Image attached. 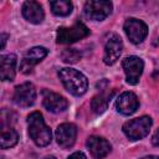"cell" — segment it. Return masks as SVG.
<instances>
[{
  "label": "cell",
  "mask_w": 159,
  "mask_h": 159,
  "mask_svg": "<svg viewBox=\"0 0 159 159\" xmlns=\"http://www.w3.org/2000/svg\"><path fill=\"white\" fill-rule=\"evenodd\" d=\"M29 124V134L34 143L39 147H46L51 142V129L46 125L43 117L40 112H32L27 117Z\"/></svg>",
  "instance_id": "6da1fadb"
},
{
  "label": "cell",
  "mask_w": 159,
  "mask_h": 159,
  "mask_svg": "<svg viewBox=\"0 0 159 159\" xmlns=\"http://www.w3.org/2000/svg\"><path fill=\"white\" fill-rule=\"evenodd\" d=\"M58 77L63 83L65 88L73 96H82L86 93L88 82L83 73L75 68L65 67L58 71Z\"/></svg>",
  "instance_id": "7a4b0ae2"
},
{
  "label": "cell",
  "mask_w": 159,
  "mask_h": 159,
  "mask_svg": "<svg viewBox=\"0 0 159 159\" xmlns=\"http://www.w3.org/2000/svg\"><path fill=\"white\" fill-rule=\"evenodd\" d=\"M152 124V118L148 116H143L125 122L123 124V132L130 140H139L149 133Z\"/></svg>",
  "instance_id": "3957f363"
},
{
  "label": "cell",
  "mask_w": 159,
  "mask_h": 159,
  "mask_svg": "<svg viewBox=\"0 0 159 159\" xmlns=\"http://www.w3.org/2000/svg\"><path fill=\"white\" fill-rule=\"evenodd\" d=\"M89 35L88 27L82 22H76L71 27H60L57 30V43H72Z\"/></svg>",
  "instance_id": "277c9868"
},
{
  "label": "cell",
  "mask_w": 159,
  "mask_h": 159,
  "mask_svg": "<svg viewBox=\"0 0 159 159\" xmlns=\"http://www.w3.org/2000/svg\"><path fill=\"white\" fill-rule=\"evenodd\" d=\"M84 15L94 21L104 20L112 11V2L104 0H89L84 4Z\"/></svg>",
  "instance_id": "5b68a950"
},
{
  "label": "cell",
  "mask_w": 159,
  "mask_h": 159,
  "mask_svg": "<svg viewBox=\"0 0 159 159\" xmlns=\"http://www.w3.org/2000/svg\"><path fill=\"white\" fill-rule=\"evenodd\" d=\"M122 66L127 77V82L129 84H137L143 73V68H144L143 60L137 56H129L123 60Z\"/></svg>",
  "instance_id": "8992f818"
},
{
  "label": "cell",
  "mask_w": 159,
  "mask_h": 159,
  "mask_svg": "<svg viewBox=\"0 0 159 159\" xmlns=\"http://www.w3.org/2000/svg\"><path fill=\"white\" fill-rule=\"evenodd\" d=\"M36 99V89L35 86L30 82H25L17 86L14 91L12 101L19 107H30L35 103Z\"/></svg>",
  "instance_id": "52a82bcc"
},
{
  "label": "cell",
  "mask_w": 159,
  "mask_h": 159,
  "mask_svg": "<svg viewBox=\"0 0 159 159\" xmlns=\"http://www.w3.org/2000/svg\"><path fill=\"white\" fill-rule=\"evenodd\" d=\"M124 31L133 43H140L148 35L147 25L142 20L134 17H130L124 22Z\"/></svg>",
  "instance_id": "ba28073f"
},
{
  "label": "cell",
  "mask_w": 159,
  "mask_h": 159,
  "mask_svg": "<svg viewBox=\"0 0 159 159\" xmlns=\"http://www.w3.org/2000/svg\"><path fill=\"white\" fill-rule=\"evenodd\" d=\"M76 137H77V128L73 123H62L56 129L57 144L63 149L71 148L76 142Z\"/></svg>",
  "instance_id": "9c48e42d"
},
{
  "label": "cell",
  "mask_w": 159,
  "mask_h": 159,
  "mask_svg": "<svg viewBox=\"0 0 159 159\" xmlns=\"http://www.w3.org/2000/svg\"><path fill=\"white\" fill-rule=\"evenodd\" d=\"M122 48H123V45H122L120 37L116 34H112L108 37V40L106 42V46H104L103 62L108 66L116 63L117 60L119 58L120 53H122Z\"/></svg>",
  "instance_id": "30bf717a"
},
{
  "label": "cell",
  "mask_w": 159,
  "mask_h": 159,
  "mask_svg": "<svg viewBox=\"0 0 159 159\" xmlns=\"http://www.w3.org/2000/svg\"><path fill=\"white\" fill-rule=\"evenodd\" d=\"M42 104L47 111L52 113L63 112L68 107V102L65 97L60 96L58 93L47 91V89L42 91Z\"/></svg>",
  "instance_id": "8fae6325"
},
{
  "label": "cell",
  "mask_w": 159,
  "mask_h": 159,
  "mask_svg": "<svg viewBox=\"0 0 159 159\" xmlns=\"http://www.w3.org/2000/svg\"><path fill=\"white\" fill-rule=\"evenodd\" d=\"M47 48L42 47V46H36V47H32L30 48L25 55H24V58L21 61V71L24 73H29L31 72L32 67L35 65H37L42 58H45L47 56Z\"/></svg>",
  "instance_id": "7c38bea8"
},
{
  "label": "cell",
  "mask_w": 159,
  "mask_h": 159,
  "mask_svg": "<svg viewBox=\"0 0 159 159\" xmlns=\"http://www.w3.org/2000/svg\"><path fill=\"white\" fill-rule=\"evenodd\" d=\"M138 107H139V101L133 92H123L116 102L117 111L124 116L133 114L138 109Z\"/></svg>",
  "instance_id": "4fadbf2b"
},
{
  "label": "cell",
  "mask_w": 159,
  "mask_h": 159,
  "mask_svg": "<svg viewBox=\"0 0 159 159\" xmlns=\"http://www.w3.org/2000/svg\"><path fill=\"white\" fill-rule=\"evenodd\" d=\"M87 147H88L91 154L97 159H102L106 155H108L111 152V148H112L108 140H106L102 137H97V135H92L88 138Z\"/></svg>",
  "instance_id": "5bb4252c"
},
{
  "label": "cell",
  "mask_w": 159,
  "mask_h": 159,
  "mask_svg": "<svg viewBox=\"0 0 159 159\" xmlns=\"http://www.w3.org/2000/svg\"><path fill=\"white\" fill-rule=\"evenodd\" d=\"M22 15L31 24H40L45 17L42 6L36 1H25L22 5Z\"/></svg>",
  "instance_id": "9a60e30c"
},
{
  "label": "cell",
  "mask_w": 159,
  "mask_h": 159,
  "mask_svg": "<svg viewBox=\"0 0 159 159\" xmlns=\"http://www.w3.org/2000/svg\"><path fill=\"white\" fill-rule=\"evenodd\" d=\"M16 73V56L14 53L1 55L0 57V76L2 81H12Z\"/></svg>",
  "instance_id": "2e32d148"
},
{
  "label": "cell",
  "mask_w": 159,
  "mask_h": 159,
  "mask_svg": "<svg viewBox=\"0 0 159 159\" xmlns=\"http://www.w3.org/2000/svg\"><path fill=\"white\" fill-rule=\"evenodd\" d=\"M111 97H112V93H99L97 96H94L91 101V108L92 111L96 113V114H102L107 107H108V103L111 101Z\"/></svg>",
  "instance_id": "e0dca14e"
},
{
  "label": "cell",
  "mask_w": 159,
  "mask_h": 159,
  "mask_svg": "<svg viewBox=\"0 0 159 159\" xmlns=\"http://www.w3.org/2000/svg\"><path fill=\"white\" fill-rule=\"evenodd\" d=\"M17 140H19V134L15 129L2 127L1 135H0V145L2 149H7L16 145Z\"/></svg>",
  "instance_id": "ac0fdd59"
},
{
  "label": "cell",
  "mask_w": 159,
  "mask_h": 159,
  "mask_svg": "<svg viewBox=\"0 0 159 159\" xmlns=\"http://www.w3.org/2000/svg\"><path fill=\"white\" fill-rule=\"evenodd\" d=\"M50 7L52 10V12L56 16H67L71 14L73 6L71 1L67 0H57V1H51L50 2Z\"/></svg>",
  "instance_id": "d6986e66"
},
{
  "label": "cell",
  "mask_w": 159,
  "mask_h": 159,
  "mask_svg": "<svg viewBox=\"0 0 159 159\" xmlns=\"http://www.w3.org/2000/svg\"><path fill=\"white\" fill-rule=\"evenodd\" d=\"M80 58H81V55L75 48H66L62 52V60L66 63H76Z\"/></svg>",
  "instance_id": "ffe728a7"
},
{
  "label": "cell",
  "mask_w": 159,
  "mask_h": 159,
  "mask_svg": "<svg viewBox=\"0 0 159 159\" xmlns=\"http://www.w3.org/2000/svg\"><path fill=\"white\" fill-rule=\"evenodd\" d=\"M67 159H86V155L82 152H76V153L71 154Z\"/></svg>",
  "instance_id": "44dd1931"
},
{
  "label": "cell",
  "mask_w": 159,
  "mask_h": 159,
  "mask_svg": "<svg viewBox=\"0 0 159 159\" xmlns=\"http://www.w3.org/2000/svg\"><path fill=\"white\" fill-rule=\"evenodd\" d=\"M152 143H153V145L159 147V129L153 134V137H152Z\"/></svg>",
  "instance_id": "7402d4cb"
},
{
  "label": "cell",
  "mask_w": 159,
  "mask_h": 159,
  "mask_svg": "<svg viewBox=\"0 0 159 159\" xmlns=\"http://www.w3.org/2000/svg\"><path fill=\"white\" fill-rule=\"evenodd\" d=\"M6 39H7V35H6V34H2V35H1V50L5 47V43H6Z\"/></svg>",
  "instance_id": "603a6c76"
},
{
  "label": "cell",
  "mask_w": 159,
  "mask_h": 159,
  "mask_svg": "<svg viewBox=\"0 0 159 159\" xmlns=\"http://www.w3.org/2000/svg\"><path fill=\"white\" fill-rule=\"evenodd\" d=\"M140 159H159V155H147V157H143Z\"/></svg>",
  "instance_id": "cb8c5ba5"
},
{
  "label": "cell",
  "mask_w": 159,
  "mask_h": 159,
  "mask_svg": "<svg viewBox=\"0 0 159 159\" xmlns=\"http://www.w3.org/2000/svg\"><path fill=\"white\" fill-rule=\"evenodd\" d=\"M43 159H56V158H55L53 155H47V157H45Z\"/></svg>",
  "instance_id": "d4e9b609"
}]
</instances>
